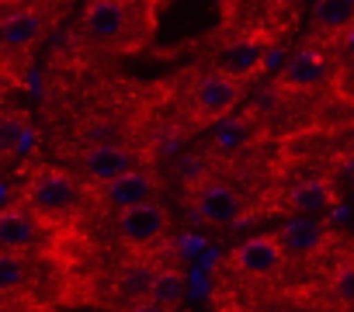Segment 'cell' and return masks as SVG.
I'll use <instances>...</instances> for the list:
<instances>
[{"mask_svg":"<svg viewBox=\"0 0 354 312\" xmlns=\"http://www.w3.org/2000/svg\"><path fill=\"white\" fill-rule=\"evenodd\" d=\"M156 0H91L84 11V35L104 52H132L153 32Z\"/></svg>","mask_w":354,"mask_h":312,"instance_id":"6da1fadb","label":"cell"},{"mask_svg":"<svg viewBox=\"0 0 354 312\" xmlns=\"http://www.w3.org/2000/svg\"><path fill=\"white\" fill-rule=\"evenodd\" d=\"M243 80L226 73V70H209L202 73L192 90H188V121L192 125H219L223 118L233 115V108L243 97Z\"/></svg>","mask_w":354,"mask_h":312,"instance_id":"7a4b0ae2","label":"cell"},{"mask_svg":"<svg viewBox=\"0 0 354 312\" xmlns=\"http://www.w3.org/2000/svg\"><path fill=\"white\" fill-rule=\"evenodd\" d=\"M188 205H192V212L202 219V222H212V226H219V222H236L240 219V212H243V195L226 181V177H216V174H209L205 181H198L195 188H188Z\"/></svg>","mask_w":354,"mask_h":312,"instance_id":"3957f363","label":"cell"},{"mask_svg":"<svg viewBox=\"0 0 354 312\" xmlns=\"http://www.w3.org/2000/svg\"><path fill=\"white\" fill-rule=\"evenodd\" d=\"M28 202L35 212L56 219V215H73L84 202V191L66 170H42V174H35V181L28 188Z\"/></svg>","mask_w":354,"mask_h":312,"instance_id":"277c9868","label":"cell"},{"mask_svg":"<svg viewBox=\"0 0 354 312\" xmlns=\"http://www.w3.org/2000/svg\"><path fill=\"white\" fill-rule=\"evenodd\" d=\"M167 226H170L167 208H163L156 198H153V202H142V205H132V208L118 212V219H115L118 240H122L125 246H132V250H146V246H153L156 240H163V236H167Z\"/></svg>","mask_w":354,"mask_h":312,"instance_id":"5b68a950","label":"cell"},{"mask_svg":"<svg viewBox=\"0 0 354 312\" xmlns=\"http://www.w3.org/2000/svg\"><path fill=\"white\" fill-rule=\"evenodd\" d=\"M285 246L278 240V233H261V236H250L247 243L233 246L230 253V267L243 277H271L281 271L285 264Z\"/></svg>","mask_w":354,"mask_h":312,"instance_id":"8992f818","label":"cell"},{"mask_svg":"<svg viewBox=\"0 0 354 312\" xmlns=\"http://www.w3.org/2000/svg\"><path fill=\"white\" fill-rule=\"evenodd\" d=\"M80 167H84L87 181L101 188V184H108V181L136 170L139 160H136V153L129 146H122V142H97V146H87L84 149Z\"/></svg>","mask_w":354,"mask_h":312,"instance_id":"52a82bcc","label":"cell"},{"mask_svg":"<svg viewBox=\"0 0 354 312\" xmlns=\"http://www.w3.org/2000/svg\"><path fill=\"white\" fill-rule=\"evenodd\" d=\"M97 198H101L104 208L125 212V208H132V205H142V202H153V198H156V177H153L149 170L136 167V170H129V174H122V177H115V181H108V184H101V188H97Z\"/></svg>","mask_w":354,"mask_h":312,"instance_id":"ba28073f","label":"cell"},{"mask_svg":"<svg viewBox=\"0 0 354 312\" xmlns=\"http://www.w3.org/2000/svg\"><path fill=\"white\" fill-rule=\"evenodd\" d=\"M278 240H281L288 257H313V253H319L333 240V233H330L326 222H319L313 215H292L278 229Z\"/></svg>","mask_w":354,"mask_h":312,"instance_id":"9c48e42d","label":"cell"},{"mask_svg":"<svg viewBox=\"0 0 354 312\" xmlns=\"http://www.w3.org/2000/svg\"><path fill=\"white\" fill-rule=\"evenodd\" d=\"M323 77H326V52L316 42H309L295 56H288V63H285V70L278 73L274 84H278V90H302V87L319 84Z\"/></svg>","mask_w":354,"mask_h":312,"instance_id":"30bf717a","label":"cell"},{"mask_svg":"<svg viewBox=\"0 0 354 312\" xmlns=\"http://www.w3.org/2000/svg\"><path fill=\"white\" fill-rule=\"evenodd\" d=\"M254 142V118L250 115H230L216 125L212 139H209V156L219 160V156H236Z\"/></svg>","mask_w":354,"mask_h":312,"instance_id":"8fae6325","label":"cell"},{"mask_svg":"<svg viewBox=\"0 0 354 312\" xmlns=\"http://www.w3.org/2000/svg\"><path fill=\"white\" fill-rule=\"evenodd\" d=\"M351 21H354V0H316L313 14H309L313 39H330V42H333Z\"/></svg>","mask_w":354,"mask_h":312,"instance_id":"7c38bea8","label":"cell"},{"mask_svg":"<svg viewBox=\"0 0 354 312\" xmlns=\"http://www.w3.org/2000/svg\"><path fill=\"white\" fill-rule=\"evenodd\" d=\"M39 243V222L25 208H4L0 212V246L4 250H28Z\"/></svg>","mask_w":354,"mask_h":312,"instance_id":"4fadbf2b","label":"cell"},{"mask_svg":"<svg viewBox=\"0 0 354 312\" xmlns=\"http://www.w3.org/2000/svg\"><path fill=\"white\" fill-rule=\"evenodd\" d=\"M153 277H156V267L146 257H129L115 274V288L125 302H142V298H149Z\"/></svg>","mask_w":354,"mask_h":312,"instance_id":"5bb4252c","label":"cell"},{"mask_svg":"<svg viewBox=\"0 0 354 312\" xmlns=\"http://www.w3.org/2000/svg\"><path fill=\"white\" fill-rule=\"evenodd\" d=\"M46 32V21L39 11H15L0 21V42L8 49H28Z\"/></svg>","mask_w":354,"mask_h":312,"instance_id":"9a60e30c","label":"cell"},{"mask_svg":"<svg viewBox=\"0 0 354 312\" xmlns=\"http://www.w3.org/2000/svg\"><path fill=\"white\" fill-rule=\"evenodd\" d=\"M333 202V184L326 177H309L288 191V208L295 215H316Z\"/></svg>","mask_w":354,"mask_h":312,"instance_id":"2e32d148","label":"cell"},{"mask_svg":"<svg viewBox=\"0 0 354 312\" xmlns=\"http://www.w3.org/2000/svg\"><path fill=\"white\" fill-rule=\"evenodd\" d=\"M264 63V56H261V46L254 42V39H236V42H230L223 52H219V59H216V70H226V73H233V77H250L257 66Z\"/></svg>","mask_w":354,"mask_h":312,"instance_id":"e0dca14e","label":"cell"},{"mask_svg":"<svg viewBox=\"0 0 354 312\" xmlns=\"http://www.w3.org/2000/svg\"><path fill=\"white\" fill-rule=\"evenodd\" d=\"M149 298H153L156 305L177 312V305H181V298H185V271L177 267V264H163V267H156V277H153Z\"/></svg>","mask_w":354,"mask_h":312,"instance_id":"ac0fdd59","label":"cell"},{"mask_svg":"<svg viewBox=\"0 0 354 312\" xmlns=\"http://www.w3.org/2000/svg\"><path fill=\"white\" fill-rule=\"evenodd\" d=\"M25 257L18 250H4L0 246V291H11L18 284H25Z\"/></svg>","mask_w":354,"mask_h":312,"instance_id":"d6986e66","label":"cell"},{"mask_svg":"<svg viewBox=\"0 0 354 312\" xmlns=\"http://www.w3.org/2000/svg\"><path fill=\"white\" fill-rule=\"evenodd\" d=\"M25 121H18V118H11V115H0V153H18V146H21V139H25Z\"/></svg>","mask_w":354,"mask_h":312,"instance_id":"ffe728a7","label":"cell"},{"mask_svg":"<svg viewBox=\"0 0 354 312\" xmlns=\"http://www.w3.org/2000/svg\"><path fill=\"white\" fill-rule=\"evenodd\" d=\"M333 298L344 305H354V260L340 264L333 274Z\"/></svg>","mask_w":354,"mask_h":312,"instance_id":"44dd1931","label":"cell"},{"mask_svg":"<svg viewBox=\"0 0 354 312\" xmlns=\"http://www.w3.org/2000/svg\"><path fill=\"white\" fill-rule=\"evenodd\" d=\"M333 46H337V49H340V52H344V56L354 63V21H351V25H347V28H344V32L333 39Z\"/></svg>","mask_w":354,"mask_h":312,"instance_id":"7402d4cb","label":"cell"},{"mask_svg":"<svg viewBox=\"0 0 354 312\" xmlns=\"http://www.w3.org/2000/svg\"><path fill=\"white\" fill-rule=\"evenodd\" d=\"M125 312H174V309H163V305H156L153 298H142V302H129Z\"/></svg>","mask_w":354,"mask_h":312,"instance_id":"603a6c76","label":"cell"},{"mask_svg":"<svg viewBox=\"0 0 354 312\" xmlns=\"http://www.w3.org/2000/svg\"><path fill=\"white\" fill-rule=\"evenodd\" d=\"M236 312H247V309H236Z\"/></svg>","mask_w":354,"mask_h":312,"instance_id":"cb8c5ba5","label":"cell"},{"mask_svg":"<svg viewBox=\"0 0 354 312\" xmlns=\"http://www.w3.org/2000/svg\"><path fill=\"white\" fill-rule=\"evenodd\" d=\"M0 312H4V309H0Z\"/></svg>","mask_w":354,"mask_h":312,"instance_id":"d4e9b609","label":"cell"}]
</instances>
